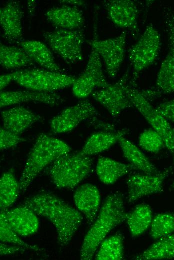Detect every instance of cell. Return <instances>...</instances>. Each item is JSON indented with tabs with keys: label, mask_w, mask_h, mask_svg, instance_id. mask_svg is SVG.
Segmentation results:
<instances>
[{
	"label": "cell",
	"mask_w": 174,
	"mask_h": 260,
	"mask_svg": "<svg viewBox=\"0 0 174 260\" xmlns=\"http://www.w3.org/2000/svg\"><path fill=\"white\" fill-rule=\"evenodd\" d=\"M20 206L48 219L54 226L61 247L67 246L80 226L81 213L56 195L42 190L26 198Z\"/></svg>",
	"instance_id": "obj_1"
},
{
	"label": "cell",
	"mask_w": 174,
	"mask_h": 260,
	"mask_svg": "<svg viewBox=\"0 0 174 260\" xmlns=\"http://www.w3.org/2000/svg\"><path fill=\"white\" fill-rule=\"evenodd\" d=\"M126 214L122 195L118 192L108 195L84 238L80 252L81 260H92L102 242L114 228L126 220Z\"/></svg>",
	"instance_id": "obj_2"
},
{
	"label": "cell",
	"mask_w": 174,
	"mask_h": 260,
	"mask_svg": "<svg viewBox=\"0 0 174 260\" xmlns=\"http://www.w3.org/2000/svg\"><path fill=\"white\" fill-rule=\"evenodd\" d=\"M71 150L62 140L44 133L39 134L30 152L19 180L20 191L24 192L44 169Z\"/></svg>",
	"instance_id": "obj_3"
},
{
	"label": "cell",
	"mask_w": 174,
	"mask_h": 260,
	"mask_svg": "<svg viewBox=\"0 0 174 260\" xmlns=\"http://www.w3.org/2000/svg\"><path fill=\"white\" fill-rule=\"evenodd\" d=\"M92 165L90 156L80 155L78 152L68 153L50 164L48 174L58 188L72 189L90 174Z\"/></svg>",
	"instance_id": "obj_4"
},
{
	"label": "cell",
	"mask_w": 174,
	"mask_h": 260,
	"mask_svg": "<svg viewBox=\"0 0 174 260\" xmlns=\"http://www.w3.org/2000/svg\"><path fill=\"white\" fill-rule=\"evenodd\" d=\"M127 92L133 106L144 118L152 128L157 132L162 138L165 147L174 155V142L173 128L170 122L160 114L150 102L144 96L142 90L137 88V84L130 82Z\"/></svg>",
	"instance_id": "obj_5"
},
{
	"label": "cell",
	"mask_w": 174,
	"mask_h": 260,
	"mask_svg": "<svg viewBox=\"0 0 174 260\" xmlns=\"http://www.w3.org/2000/svg\"><path fill=\"white\" fill-rule=\"evenodd\" d=\"M76 78L46 70L29 69L18 70L14 82L29 90L53 92L72 86Z\"/></svg>",
	"instance_id": "obj_6"
},
{
	"label": "cell",
	"mask_w": 174,
	"mask_h": 260,
	"mask_svg": "<svg viewBox=\"0 0 174 260\" xmlns=\"http://www.w3.org/2000/svg\"><path fill=\"white\" fill-rule=\"evenodd\" d=\"M160 48V34L150 24L129 52L128 60L132 68V78L134 80L137 82L140 74L154 64Z\"/></svg>",
	"instance_id": "obj_7"
},
{
	"label": "cell",
	"mask_w": 174,
	"mask_h": 260,
	"mask_svg": "<svg viewBox=\"0 0 174 260\" xmlns=\"http://www.w3.org/2000/svg\"><path fill=\"white\" fill-rule=\"evenodd\" d=\"M43 36L50 48L66 63L74 64L84 60L85 34L83 29H60L44 32Z\"/></svg>",
	"instance_id": "obj_8"
},
{
	"label": "cell",
	"mask_w": 174,
	"mask_h": 260,
	"mask_svg": "<svg viewBox=\"0 0 174 260\" xmlns=\"http://www.w3.org/2000/svg\"><path fill=\"white\" fill-rule=\"evenodd\" d=\"M130 80L127 71L116 83L95 90L91 96L107 110L112 118H116L126 110L134 107L127 92Z\"/></svg>",
	"instance_id": "obj_9"
},
{
	"label": "cell",
	"mask_w": 174,
	"mask_h": 260,
	"mask_svg": "<svg viewBox=\"0 0 174 260\" xmlns=\"http://www.w3.org/2000/svg\"><path fill=\"white\" fill-rule=\"evenodd\" d=\"M108 84L104 73L101 58L92 48L85 70L72 86L73 94L78 98L84 99L91 96L96 89L104 88Z\"/></svg>",
	"instance_id": "obj_10"
},
{
	"label": "cell",
	"mask_w": 174,
	"mask_h": 260,
	"mask_svg": "<svg viewBox=\"0 0 174 260\" xmlns=\"http://www.w3.org/2000/svg\"><path fill=\"white\" fill-rule=\"evenodd\" d=\"M127 33L123 32L120 36L104 40L94 39L90 42L94 50L104 61L108 76L114 79L125 57Z\"/></svg>",
	"instance_id": "obj_11"
},
{
	"label": "cell",
	"mask_w": 174,
	"mask_h": 260,
	"mask_svg": "<svg viewBox=\"0 0 174 260\" xmlns=\"http://www.w3.org/2000/svg\"><path fill=\"white\" fill-rule=\"evenodd\" d=\"M94 106L88 100H82L64 109L50 121L51 131L56 134L70 132L80 123L98 116Z\"/></svg>",
	"instance_id": "obj_12"
},
{
	"label": "cell",
	"mask_w": 174,
	"mask_h": 260,
	"mask_svg": "<svg viewBox=\"0 0 174 260\" xmlns=\"http://www.w3.org/2000/svg\"><path fill=\"white\" fill-rule=\"evenodd\" d=\"M170 171L168 168L154 174L141 172L130 175L126 180L128 202L132 204L145 196L162 192Z\"/></svg>",
	"instance_id": "obj_13"
},
{
	"label": "cell",
	"mask_w": 174,
	"mask_h": 260,
	"mask_svg": "<svg viewBox=\"0 0 174 260\" xmlns=\"http://www.w3.org/2000/svg\"><path fill=\"white\" fill-rule=\"evenodd\" d=\"M104 6L108 18L114 24L138 33V10L134 1L110 0L105 2Z\"/></svg>",
	"instance_id": "obj_14"
},
{
	"label": "cell",
	"mask_w": 174,
	"mask_h": 260,
	"mask_svg": "<svg viewBox=\"0 0 174 260\" xmlns=\"http://www.w3.org/2000/svg\"><path fill=\"white\" fill-rule=\"evenodd\" d=\"M64 99L55 92H40L34 90L1 91L0 107H5L25 102L43 104L49 106H58Z\"/></svg>",
	"instance_id": "obj_15"
},
{
	"label": "cell",
	"mask_w": 174,
	"mask_h": 260,
	"mask_svg": "<svg viewBox=\"0 0 174 260\" xmlns=\"http://www.w3.org/2000/svg\"><path fill=\"white\" fill-rule=\"evenodd\" d=\"M2 210L11 228L19 236H28L36 233L39 228L38 215L27 207L20 206Z\"/></svg>",
	"instance_id": "obj_16"
},
{
	"label": "cell",
	"mask_w": 174,
	"mask_h": 260,
	"mask_svg": "<svg viewBox=\"0 0 174 260\" xmlns=\"http://www.w3.org/2000/svg\"><path fill=\"white\" fill-rule=\"evenodd\" d=\"M2 127L18 135L41 121L40 115L22 106H14L0 112Z\"/></svg>",
	"instance_id": "obj_17"
},
{
	"label": "cell",
	"mask_w": 174,
	"mask_h": 260,
	"mask_svg": "<svg viewBox=\"0 0 174 260\" xmlns=\"http://www.w3.org/2000/svg\"><path fill=\"white\" fill-rule=\"evenodd\" d=\"M23 12L19 2L10 1L0 9V24L6 38L11 42L21 41Z\"/></svg>",
	"instance_id": "obj_18"
},
{
	"label": "cell",
	"mask_w": 174,
	"mask_h": 260,
	"mask_svg": "<svg viewBox=\"0 0 174 260\" xmlns=\"http://www.w3.org/2000/svg\"><path fill=\"white\" fill-rule=\"evenodd\" d=\"M74 199L76 207L92 225L98 215L100 195L98 188L91 184H84L75 192Z\"/></svg>",
	"instance_id": "obj_19"
},
{
	"label": "cell",
	"mask_w": 174,
	"mask_h": 260,
	"mask_svg": "<svg viewBox=\"0 0 174 260\" xmlns=\"http://www.w3.org/2000/svg\"><path fill=\"white\" fill-rule=\"evenodd\" d=\"M45 16L52 25L62 30L82 29L85 23L82 12L77 7L69 6L50 8Z\"/></svg>",
	"instance_id": "obj_20"
},
{
	"label": "cell",
	"mask_w": 174,
	"mask_h": 260,
	"mask_svg": "<svg viewBox=\"0 0 174 260\" xmlns=\"http://www.w3.org/2000/svg\"><path fill=\"white\" fill-rule=\"evenodd\" d=\"M127 128L118 130L115 132L102 131L91 135L84 146L78 152L82 156H91L104 152L116 143L120 138L128 133Z\"/></svg>",
	"instance_id": "obj_21"
},
{
	"label": "cell",
	"mask_w": 174,
	"mask_h": 260,
	"mask_svg": "<svg viewBox=\"0 0 174 260\" xmlns=\"http://www.w3.org/2000/svg\"><path fill=\"white\" fill-rule=\"evenodd\" d=\"M20 45L33 60L45 70L63 73L54 60L50 50L44 43L36 40H21Z\"/></svg>",
	"instance_id": "obj_22"
},
{
	"label": "cell",
	"mask_w": 174,
	"mask_h": 260,
	"mask_svg": "<svg viewBox=\"0 0 174 260\" xmlns=\"http://www.w3.org/2000/svg\"><path fill=\"white\" fill-rule=\"evenodd\" d=\"M136 169L130 164H125L112 158L101 156L98 161L96 172L104 184L111 185L121 178Z\"/></svg>",
	"instance_id": "obj_23"
},
{
	"label": "cell",
	"mask_w": 174,
	"mask_h": 260,
	"mask_svg": "<svg viewBox=\"0 0 174 260\" xmlns=\"http://www.w3.org/2000/svg\"><path fill=\"white\" fill-rule=\"evenodd\" d=\"M118 144L124 158L136 170L150 174L159 172L144 153L133 142L126 139L125 136L120 138Z\"/></svg>",
	"instance_id": "obj_24"
},
{
	"label": "cell",
	"mask_w": 174,
	"mask_h": 260,
	"mask_svg": "<svg viewBox=\"0 0 174 260\" xmlns=\"http://www.w3.org/2000/svg\"><path fill=\"white\" fill-rule=\"evenodd\" d=\"M152 212L150 206L146 204H140L127 214L126 221L132 238L144 234L150 227L152 221Z\"/></svg>",
	"instance_id": "obj_25"
},
{
	"label": "cell",
	"mask_w": 174,
	"mask_h": 260,
	"mask_svg": "<svg viewBox=\"0 0 174 260\" xmlns=\"http://www.w3.org/2000/svg\"><path fill=\"white\" fill-rule=\"evenodd\" d=\"M159 97L174 93V52L169 50L159 70L155 86L152 88Z\"/></svg>",
	"instance_id": "obj_26"
},
{
	"label": "cell",
	"mask_w": 174,
	"mask_h": 260,
	"mask_svg": "<svg viewBox=\"0 0 174 260\" xmlns=\"http://www.w3.org/2000/svg\"><path fill=\"white\" fill-rule=\"evenodd\" d=\"M20 192L14 170H10L3 174L0 180V210L9 209L18 200Z\"/></svg>",
	"instance_id": "obj_27"
},
{
	"label": "cell",
	"mask_w": 174,
	"mask_h": 260,
	"mask_svg": "<svg viewBox=\"0 0 174 260\" xmlns=\"http://www.w3.org/2000/svg\"><path fill=\"white\" fill-rule=\"evenodd\" d=\"M33 60L22 48L0 45V64L7 70L20 68L33 64Z\"/></svg>",
	"instance_id": "obj_28"
},
{
	"label": "cell",
	"mask_w": 174,
	"mask_h": 260,
	"mask_svg": "<svg viewBox=\"0 0 174 260\" xmlns=\"http://www.w3.org/2000/svg\"><path fill=\"white\" fill-rule=\"evenodd\" d=\"M174 258V234L158 239L146 251L134 258L137 260H168Z\"/></svg>",
	"instance_id": "obj_29"
},
{
	"label": "cell",
	"mask_w": 174,
	"mask_h": 260,
	"mask_svg": "<svg viewBox=\"0 0 174 260\" xmlns=\"http://www.w3.org/2000/svg\"><path fill=\"white\" fill-rule=\"evenodd\" d=\"M124 240L123 235L120 232L104 239L98 248L96 260H123L124 258Z\"/></svg>",
	"instance_id": "obj_30"
},
{
	"label": "cell",
	"mask_w": 174,
	"mask_h": 260,
	"mask_svg": "<svg viewBox=\"0 0 174 260\" xmlns=\"http://www.w3.org/2000/svg\"><path fill=\"white\" fill-rule=\"evenodd\" d=\"M10 226L8 222L4 213L0 210V242L14 244L26 248L36 252H42L44 250L35 245H32L22 240Z\"/></svg>",
	"instance_id": "obj_31"
},
{
	"label": "cell",
	"mask_w": 174,
	"mask_h": 260,
	"mask_svg": "<svg viewBox=\"0 0 174 260\" xmlns=\"http://www.w3.org/2000/svg\"><path fill=\"white\" fill-rule=\"evenodd\" d=\"M174 232V214H160L153 218L150 234L154 239H160L172 234Z\"/></svg>",
	"instance_id": "obj_32"
},
{
	"label": "cell",
	"mask_w": 174,
	"mask_h": 260,
	"mask_svg": "<svg viewBox=\"0 0 174 260\" xmlns=\"http://www.w3.org/2000/svg\"><path fill=\"white\" fill-rule=\"evenodd\" d=\"M140 146L149 152L156 154L165 146L162 136L152 128L144 130L139 136Z\"/></svg>",
	"instance_id": "obj_33"
},
{
	"label": "cell",
	"mask_w": 174,
	"mask_h": 260,
	"mask_svg": "<svg viewBox=\"0 0 174 260\" xmlns=\"http://www.w3.org/2000/svg\"><path fill=\"white\" fill-rule=\"evenodd\" d=\"M26 141L20 135L8 130L4 128H0V150L2 151L8 150L16 147L20 144Z\"/></svg>",
	"instance_id": "obj_34"
},
{
	"label": "cell",
	"mask_w": 174,
	"mask_h": 260,
	"mask_svg": "<svg viewBox=\"0 0 174 260\" xmlns=\"http://www.w3.org/2000/svg\"><path fill=\"white\" fill-rule=\"evenodd\" d=\"M162 14L168 38L169 50L174 52V10L169 6H164Z\"/></svg>",
	"instance_id": "obj_35"
},
{
	"label": "cell",
	"mask_w": 174,
	"mask_h": 260,
	"mask_svg": "<svg viewBox=\"0 0 174 260\" xmlns=\"http://www.w3.org/2000/svg\"><path fill=\"white\" fill-rule=\"evenodd\" d=\"M156 108L170 122L174 123V99L158 104Z\"/></svg>",
	"instance_id": "obj_36"
},
{
	"label": "cell",
	"mask_w": 174,
	"mask_h": 260,
	"mask_svg": "<svg viewBox=\"0 0 174 260\" xmlns=\"http://www.w3.org/2000/svg\"><path fill=\"white\" fill-rule=\"evenodd\" d=\"M28 250L26 248L9 244L0 242V256H8L17 253L24 252Z\"/></svg>",
	"instance_id": "obj_37"
},
{
	"label": "cell",
	"mask_w": 174,
	"mask_h": 260,
	"mask_svg": "<svg viewBox=\"0 0 174 260\" xmlns=\"http://www.w3.org/2000/svg\"><path fill=\"white\" fill-rule=\"evenodd\" d=\"M17 75L18 71L2 75L0 77V90L2 91V90L9 85L12 82L14 81Z\"/></svg>",
	"instance_id": "obj_38"
},
{
	"label": "cell",
	"mask_w": 174,
	"mask_h": 260,
	"mask_svg": "<svg viewBox=\"0 0 174 260\" xmlns=\"http://www.w3.org/2000/svg\"><path fill=\"white\" fill-rule=\"evenodd\" d=\"M60 3L66 6H69L74 7L82 6L84 4L85 2L83 0H60Z\"/></svg>",
	"instance_id": "obj_39"
},
{
	"label": "cell",
	"mask_w": 174,
	"mask_h": 260,
	"mask_svg": "<svg viewBox=\"0 0 174 260\" xmlns=\"http://www.w3.org/2000/svg\"><path fill=\"white\" fill-rule=\"evenodd\" d=\"M173 139L174 142V128H173Z\"/></svg>",
	"instance_id": "obj_40"
},
{
	"label": "cell",
	"mask_w": 174,
	"mask_h": 260,
	"mask_svg": "<svg viewBox=\"0 0 174 260\" xmlns=\"http://www.w3.org/2000/svg\"><path fill=\"white\" fill-rule=\"evenodd\" d=\"M173 187L174 188V184H173Z\"/></svg>",
	"instance_id": "obj_41"
}]
</instances>
